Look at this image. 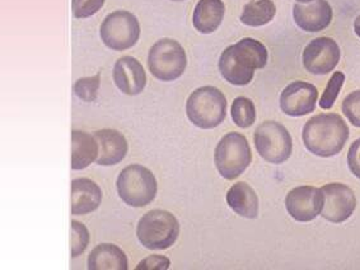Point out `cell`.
<instances>
[{"instance_id": "cell-1", "label": "cell", "mask_w": 360, "mask_h": 270, "mask_svg": "<svg viewBox=\"0 0 360 270\" xmlns=\"http://www.w3.org/2000/svg\"><path fill=\"white\" fill-rule=\"evenodd\" d=\"M304 147L319 157L339 155L349 139V127L338 114H320L308 120L302 131Z\"/></svg>"}, {"instance_id": "cell-2", "label": "cell", "mask_w": 360, "mask_h": 270, "mask_svg": "<svg viewBox=\"0 0 360 270\" xmlns=\"http://www.w3.org/2000/svg\"><path fill=\"white\" fill-rule=\"evenodd\" d=\"M180 235V223L168 210H149L136 226V237L148 250H167Z\"/></svg>"}, {"instance_id": "cell-3", "label": "cell", "mask_w": 360, "mask_h": 270, "mask_svg": "<svg viewBox=\"0 0 360 270\" xmlns=\"http://www.w3.org/2000/svg\"><path fill=\"white\" fill-rule=\"evenodd\" d=\"M186 115L198 128H217L227 116V98L213 86L198 88L187 98Z\"/></svg>"}, {"instance_id": "cell-4", "label": "cell", "mask_w": 360, "mask_h": 270, "mask_svg": "<svg viewBox=\"0 0 360 270\" xmlns=\"http://www.w3.org/2000/svg\"><path fill=\"white\" fill-rule=\"evenodd\" d=\"M121 200L129 207L143 208L153 202L158 193L157 179L150 169L134 163L121 171L116 181Z\"/></svg>"}, {"instance_id": "cell-5", "label": "cell", "mask_w": 360, "mask_h": 270, "mask_svg": "<svg viewBox=\"0 0 360 270\" xmlns=\"http://www.w3.org/2000/svg\"><path fill=\"white\" fill-rule=\"evenodd\" d=\"M214 162L223 179H238L252 162V150L246 136L236 131L224 135L215 147Z\"/></svg>"}, {"instance_id": "cell-6", "label": "cell", "mask_w": 360, "mask_h": 270, "mask_svg": "<svg viewBox=\"0 0 360 270\" xmlns=\"http://www.w3.org/2000/svg\"><path fill=\"white\" fill-rule=\"evenodd\" d=\"M186 67V51L179 41L160 39L149 50L148 68L158 81H176L184 75Z\"/></svg>"}, {"instance_id": "cell-7", "label": "cell", "mask_w": 360, "mask_h": 270, "mask_svg": "<svg viewBox=\"0 0 360 270\" xmlns=\"http://www.w3.org/2000/svg\"><path fill=\"white\" fill-rule=\"evenodd\" d=\"M254 142L259 155L273 165L285 162L293 152L292 135L283 124L274 120L261 122L255 130Z\"/></svg>"}, {"instance_id": "cell-8", "label": "cell", "mask_w": 360, "mask_h": 270, "mask_svg": "<svg viewBox=\"0 0 360 270\" xmlns=\"http://www.w3.org/2000/svg\"><path fill=\"white\" fill-rule=\"evenodd\" d=\"M101 40L114 51H125L136 45L141 37V23L127 11H115L101 23Z\"/></svg>"}, {"instance_id": "cell-9", "label": "cell", "mask_w": 360, "mask_h": 270, "mask_svg": "<svg viewBox=\"0 0 360 270\" xmlns=\"http://www.w3.org/2000/svg\"><path fill=\"white\" fill-rule=\"evenodd\" d=\"M341 51L336 41L330 37H317L303 51V65L314 75H326L338 67Z\"/></svg>"}, {"instance_id": "cell-10", "label": "cell", "mask_w": 360, "mask_h": 270, "mask_svg": "<svg viewBox=\"0 0 360 270\" xmlns=\"http://www.w3.org/2000/svg\"><path fill=\"white\" fill-rule=\"evenodd\" d=\"M323 208L321 216L331 223H342L353 216L356 198L353 190L340 183L327 184L321 188Z\"/></svg>"}, {"instance_id": "cell-11", "label": "cell", "mask_w": 360, "mask_h": 270, "mask_svg": "<svg viewBox=\"0 0 360 270\" xmlns=\"http://www.w3.org/2000/svg\"><path fill=\"white\" fill-rule=\"evenodd\" d=\"M289 216L298 222H309L321 216L323 208V194L314 186H298L290 190L285 198Z\"/></svg>"}, {"instance_id": "cell-12", "label": "cell", "mask_w": 360, "mask_h": 270, "mask_svg": "<svg viewBox=\"0 0 360 270\" xmlns=\"http://www.w3.org/2000/svg\"><path fill=\"white\" fill-rule=\"evenodd\" d=\"M319 91L308 82H292L284 88L281 95V108L285 115L300 117L316 110Z\"/></svg>"}, {"instance_id": "cell-13", "label": "cell", "mask_w": 360, "mask_h": 270, "mask_svg": "<svg viewBox=\"0 0 360 270\" xmlns=\"http://www.w3.org/2000/svg\"><path fill=\"white\" fill-rule=\"evenodd\" d=\"M333 8L327 0H312L309 3H295L293 17L297 26L306 32H320L333 22Z\"/></svg>"}, {"instance_id": "cell-14", "label": "cell", "mask_w": 360, "mask_h": 270, "mask_svg": "<svg viewBox=\"0 0 360 270\" xmlns=\"http://www.w3.org/2000/svg\"><path fill=\"white\" fill-rule=\"evenodd\" d=\"M114 82L124 95H141L147 86V73L141 61L134 56H122L115 63Z\"/></svg>"}, {"instance_id": "cell-15", "label": "cell", "mask_w": 360, "mask_h": 270, "mask_svg": "<svg viewBox=\"0 0 360 270\" xmlns=\"http://www.w3.org/2000/svg\"><path fill=\"white\" fill-rule=\"evenodd\" d=\"M100 152L96 163L100 166H115L122 162L129 150L125 135L115 129H101L94 133Z\"/></svg>"}, {"instance_id": "cell-16", "label": "cell", "mask_w": 360, "mask_h": 270, "mask_svg": "<svg viewBox=\"0 0 360 270\" xmlns=\"http://www.w3.org/2000/svg\"><path fill=\"white\" fill-rule=\"evenodd\" d=\"M102 190L87 177H78L72 181V214L87 216L100 208Z\"/></svg>"}, {"instance_id": "cell-17", "label": "cell", "mask_w": 360, "mask_h": 270, "mask_svg": "<svg viewBox=\"0 0 360 270\" xmlns=\"http://www.w3.org/2000/svg\"><path fill=\"white\" fill-rule=\"evenodd\" d=\"M224 14L223 0H199L193 9V27L202 34H213L221 25Z\"/></svg>"}, {"instance_id": "cell-18", "label": "cell", "mask_w": 360, "mask_h": 270, "mask_svg": "<svg viewBox=\"0 0 360 270\" xmlns=\"http://www.w3.org/2000/svg\"><path fill=\"white\" fill-rule=\"evenodd\" d=\"M226 200L228 207L238 216L247 219H255L259 216V198L248 184L240 181L232 185Z\"/></svg>"}, {"instance_id": "cell-19", "label": "cell", "mask_w": 360, "mask_h": 270, "mask_svg": "<svg viewBox=\"0 0 360 270\" xmlns=\"http://www.w3.org/2000/svg\"><path fill=\"white\" fill-rule=\"evenodd\" d=\"M89 270H127V254L114 243H100L88 255Z\"/></svg>"}, {"instance_id": "cell-20", "label": "cell", "mask_w": 360, "mask_h": 270, "mask_svg": "<svg viewBox=\"0 0 360 270\" xmlns=\"http://www.w3.org/2000/svg\"><path fill=\"white\" fill-rule=\"evenodd\" d=\"M100 147L94 134L73 130L72 131V169H87L98 158Z\"/></svg>"}, {"instance_id": "cell-21", "label": "cell", "mask_w": 360, "mask_h": 270, "mask_svg": "<svg viewBox=\"0 0 360 270\" xmlns=\"http://www.w3.org/2000/svg\"><path fill=\"white\" fill-rule=\"evenodd\" d=\"M234 59L242 67L248 70H256L266 67L269 60V51L266 46L255 40L252 37H245L232 45Z\"/></svg>"}, {"instance_id": "cell-22", "label": "cell", "mask_w": 360, "mask_h": 270, "mask_svg": "<svg viewBox=\"0 0 360 270\" xmlns=\"http://www.w3.org/2000/svg\"><path fill=\"white\" fill-rule=\"evenodd\" d=\"M218 67L221 77L233 86H247L254 79V70H248L242 67L234 59L232 45L224 49V51L220 55Z\"/></svg>"}, {"instance_id": "cell-23", "label": "cell", "mask_w": 360, "mask_h": 270, "mask_svg": "<svg viewBox=\"0 0 360 270\" xmlns=\"http://www.w3.org/2000/svg\"><path fill=\"white\" fill-rule=\"evenodd\" d=\"M276 14L273 0H250L243 7L240 20L250 27H261L270 23Z\"/></svg>"}, {"instance_id": "cell-24", "label": "cell", "mask_w": 360, "mask_h": 270, "mask_svg": "<svg viewBox=\"0 0 360 270\" xmlns=\"http://www.w3.org/2000/svg\"><path fill=\"white\" fill-rule=\"evenodd\" d=\"M231 116L238 128L247 129L256 122V108L252 100L240 96L234 98L231 106Z\"/></svg>"}, {"instance_id": "cell-25", "label": "cell", "mask_w": 360, "mask_h": 270, "mask_svg": "<svg viewBox=\"0 0 360 270\" xmlns=\"http://www.w3.org/2000/svg\"><path fill=\"white\" fill-rule=\"evenodd\" d=\"M89 241H91V235H89L87 227L78 221H72L70 223V255H72V259L80 257L84 251L87 250Z\"/></svg>"}, {"instance_id": "cell-26", "label": "cell", "mask_w": 360, "mask_h": 270, "mask_svg": "<svg viewBox=\"0 0 360 270\" xmlns=\"http://www.w3.org/2000/svg\"><path fill=\"white\" fill-rule=\"evenodd\" d=\"M101 86V73L94 77L80 78L73 84V94L82 101L94 102L97 98Z\"/></svg>"}, {"instance_id": "cell-27", "label": "cell", "mask_w": 360, "mask_h": 270, "mask_svg": "<svg viewBox=\"0 0 360 270\" xmlns=\"http://www.w3.org/2000/svg\"><path fill=\"white\" fill-rule=\"evenodd\" d=\"M345 82V75L342 72H335L331 79L327 83L326 88L320 98V108L323 110H330L335 105L339 97L341 88Z\"/></svg>"}, {"instance_id": "cell-28", "label": "cell", "mask_w": 360, "mask_h": 270, "mask_svg": "<svg viewBox=\"0 0 360 270\" xmlns=\"http://www.w3.org/2000/svg\"><path fill=\"white\" fill-rule=\"evenodd\" d=\"M106 0H72V13L74 18L82 20L92 17L101 11Z\"/></svg>"}, {"instance_id": "cell-29", "label": "cell", "mask_w": 360, "mask_h": 270, "mask_svg": "<svg viewBox=\"0 0 360 270\" xmlns=\"http://www.w3.org/2000/svg\"><path fill=\"white\" fill-rule=\"evenodd\" d=\"M342 112L352 125L360 128V89L354 91L344 98Z\"/></svg>"}, {"instance_id": "cell-30", "label": "cell", "mask_w": 360, "mask_h": 270, "mask_svg": "<svg viewBox=\"0 0 360 270\" xmlns=\"http://www.w3.org/2000/svg\"><path fill=\"white\" fill-rule=\"evenodd\" d=\"M171 266V260L165 255H149L144 257L135 266V270H167Z\"/></svg>"}, {"instance_id": "cell-31", "label": "cell", "mask_w": 360, "mask_h": 270, "mask_svg": "<svg viewBox=\"0 0 360 270\" xmlns=\"http://www.w3.org/2000/svg\"><path fill=\"white\" fill-rule=\"evenodd\" d=\"M347 165L352 174L360 179V138L350 146L347 153Z\"/></svg>"}, {"instance_id": "cell-32", "label": "cell", "mask_w": 360, "mask_h": 270, "mask_svg": "<svg viewBox=\"0 0 360 270\" xmlns=\"http://www.w3.org/2000/svg\"><path fill=\"white\" fill-rule=\"evenodd\" d=\"M354 30H355V34H358L360 37V14L356 17L355 22H354Z\"/></svg>"}, {"instance_id": "cell-33", "label": "cell", "mask_w": 360, "mask_h": 270, "mask_svg": "<svg viewBox=\"0 0 360 270\" xmlns=\"http://www.w3.org/2000/svg\"><path fill=\"white\" fill-rule=\"evenodd\" d=\"M312 0H297V3H309Z\"/></svg>"}, {"instance_id": "cell-34", "label": "cell", "mask_w": 360, "mask_h": 270, "mask_svg": "<svg viewBox=\"0 0 360 270\" xmlns=\"http://www.w3.org/2000/svg\"><path fill=\"white\" fill-rule=\"evenodd\" d=\"M174 1H184V0H174Z\"/></svg>"}]
</instances>
